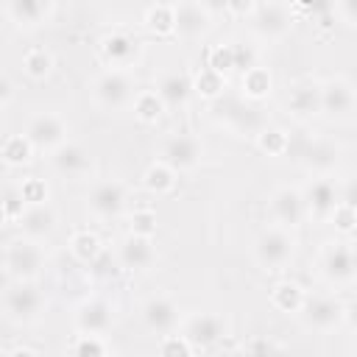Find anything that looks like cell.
I'll return each mask as SVG.
<instances>
[{
  "instance_id": "40",
  "label": "cell",
  "mask_w": 357,
  "mask_h": 357,
  "mask_svg": "<svg viewBox=\"0 0 357 357\" xmlns=\"http://www.w3.org/2000/svg\"><path fill=\"white\" fill-rule=\"evenodd\" d=\"M195 351L187 346V340L181 335H165L159 337V357H192Z\"/></svg>"
},
{
  "instance_id": "44",
  "label": "cell",
  "mask_w": 357,
  "mask_h": 357,
  "mask_svg": "<svg viewBox=\"0 0 357 357\" xmlns=\"http://www.w3.org/2000/svg\"><path fill=\"white\" fill-rule=\"evenodd\" d=\"M14 95H17L14 81L8 78V73H6V70H0V109H6V106L14 100Z\"/></svg>"
},
{
  "instance_id": "30",
  "label": "cell",
  "mask_w": 357,
  "mask_h": 357,
  "mask_svg": "<svg viewBox=\"0 0 357 357\" xmlns=\"http://www.w3.org/2000/svg\"><path fill=\"white\" fill-rule=\"evenodd\" d=\"M142 25L156 36H173V3H153L142 11Z\"/></svg>"
},
{
  "instance_id": "41",
  "label": "cell",
  "mask_w": 357,
  "mask_h": 357,
  "mask_svg": "<svg viewBox=\"0 0 357 357\" xmlns=\"http://www.w3.org/2000/svg\"><path fill=\"white\" fill-rule=\"evenodd\" d=\"M131 234L139 237H153L156 234V215L151 209H137L131 215Z\"/></svg>"
},
{
  "instance_id": "28",
  "label": "cell",
  "mask_w": 357,
  "mask_h": 357,
  "mask_svg": "<svg viewBox=\"0 0 357 357\" xmlns=\"http://www.w3.org/2000/svg\"><path fill=\"white\" fill-rule=\"evenodd\" d=\"M240 89H243V95L251 98V100H262V98H268L271 89H273L271 70H268V67H259V64L248 67V70L240 75Z\"/></svg>"
},
{
  "instance_id": "12",
  "label": "cell",
  "mask_w": 357,
  "mask_h": 357,
  "mask_svg": "<svg viewBox=\"0 0 357 357\" xmlns=\"http://www.w3.org/2000/svg\"><path fill=\"white\" fill-rule=\"evenodd\" d=\"M86 212L98 220H112L120 218L128 206V190L123 181L117 178H98L89 190H86Z\"/></svg>"
},
{
  "instance_id": "37",
  "label": "cell",
  "mask_w": 357,
  "mask_h": 357,
  "mask_svg": "<svg viewBox=\"0 0 357 357\" xmlns=\"http://www.w3.org/2000/svg\"><path fill=\"white\" fill-rule=\"evenodd\" d=\"M73 357H109L106 340L98 335H78L73 343Z\"/></svg>"
},
{
  "instance_id": "4",
  "label": "cell",
  "mask_w": 357,
  "mask_h": 357,
  "mask_svg": "<svg viewBox=\"0 0 357 357\" xmlns=\"http://www.w3.org/2000/svg\"><path fill=\"white\" fill-rule=\"evenodd\" d=\"M321 276L332 287H351L357 279V257L351 240H329L318 254Z\"/></svg>"
},
{
  "instance_id": "11",
  "label": "cell",
  "mask_w": 357,
  "mask_h": 357,
  "mask_svg": "<svg viewBox=\"0 0 357 357\" xmlns=\"http://www.w3.org/2000/svg\"><path fill=\"white\" fill-rule=\"evenodd\" d=\"M22 137L31 142L33 151L53 153L59 145H64L70 139V126L56 112H36L33 117H28Z\"/></svg>"
},
{
  "instance_id": "15",
  "label": "cell",
  "mask_w": 357,
  "mask_h": 357,
  "mask_svg": "<svg viewBox=\"0 0 357 357\" xmlns=\"http://www.w3.org/2000/svg\"><path fill=\"white\" fill-rule=\"evenodd\" d=\"M268 215H271V226H279V229H296L304 223L307 218V209H304V198H301V190L298 187H276L268 198Z\"/></svg>"
},
{
  "instance_id": "2",
  "label": "cell",
  "mask_w": 357,
  "mask_h": 357,
  "mask_svg": "<svg viewBox=\"0 0 357 357\" xmlns=\"http://www.w3.org/2000/svg\"><path fill=\"white\" fill-rule=\"evenodd\" d=\"M3 265L8 271V276H14V282H36L47 265L45 248L39 240H31L25 234L8 240L6 251H3Z\"/></svg>"
},
{
  "instance_id": "42",
  "label": "cell",
  "mask_w": 357,
  "mask_h": 357,
  "mask_svg": "<svg viewBox=\"0 0 357 357\" xmlns=\"http://www.w3.org/2000/svg\"><path fill=\"white\" fill-rule=\"evenodd\" d=\"M332 223H335V229L337 231H343V234H351L354 231V204H337V209H335V215H332Z\"/></svg>"
},
{
  "instance_id": "36",
  "label": "cell",
  "mask_w": 357,
  "mask_h": 357,
  "mask_svg": "<svg viewBox=\"0 0 357 357\" xmlns=\"http://www.w3.org/2000/svg\"><path fill=\"white\" fill-rule=\"evenodd\" d=\"M257 145L262 151H268L271 156H284L287 153V145H290V137L282 128H262L257 134Z\"/></svg>"
},
{
  "instance_id": "22",
  "label": "cell",
  "mask_w": 357,
  "mask_h": 357,
  "mask_svg": "<svg viewBox=\"0 0 357 357\" xmlns=\"http://www.w3.org/2000/svg\"><path fill=\"white\" fill-rule=\"evenodd\" d=\"M159 254L153 245V237H139V234H126L117 243V265L126 271H151L156 265Z\"/></svg>"
},
{
  "instance_id": "18",
  "label": "cell",
  "mask_w": 357,
  "mask_h": 357,
  "mask_svg": "<svg viewBox=\"0 0 357 357\" xmlns=\"http://www.w3.org/2000/svg\"><path fill=\"white\" fill-rule=\"evenodd\" d=\"M114 324V307L106 298H84L73 312V326L78 335H98L103 337Z\"/></svg>"
},
{
  "instance_id": "14",
  "label": "cell",
  "mask_w": 357,
  "mask_h": 357,
  "mask_svg": "<svg viewBox=\"0 0 357 357\" xmlns=\"http://www.w3.org/2000/svg\"><path fill=\"white\" fill-rule=\"evenodd\" d=\"M215 28V17L206 11L204 3L198 0H181L173 3V36L198 42Z\"/></svg>"
},
{
  "instance_id": "27",
  "label": "cell",
  "mask_w": 357,
  "mask_h": 357,
  "mask_svg": "<svg viewBox=\"0 0 357 357\" xmlns=\"http://www.w3.org/2000/svg\"><path fill=\"white\" fill-rule=\"evenodd\" d=\"M70 251H73V257L81 262V265H95L100 257H103V243H100V237L95 234V231H89V229H81V231H75L73 237H70Z\"/></svg>"
},
{
  "instance_id": "21",
  "label": "cell",
  "mask_w": 357,
  "mask_h": 357,
  "mask_svg": "<svg viewBox=\"0 0 357 357\" xmlns=\"http://www.w3.org/2000/svg\"><path fill=\"white\" fill-rule=\"evenodd\" d=\"M142 324L156 337L173 335L178 329V324H181V310L170 296H151L142 304Z\"/></svg>"
},
{
  "instance_id": "29",
  "label": "cell",
  "mask_w": 357,
  "mask_h": 357,
  "mask_svg": "<svg viewBox=\"0 0 357 357\" xmlns=\"http://www.w3.org/2000/svg\"><path fill=\"white\" fill-rule=\"evenodd\" d=\"M271 304L284 315H298V310L304 304V290L296 282H279L271 290Z\"/></svg>"
},
{
  "instance_id": "38",
  "label": "cell",
  "mask_w": 357,
  "mask_h": 357,
  "mask_svg": "<svg viewBox=\"0 0 357 357\" xmlns=\"http://www.w3.org/2000/svg\"><path fill=\"white\" fill-rule=\"evenodd\" d=\"M243 357H284L282 346L271 337H251L243 346Z\"/></svg>"
},
{
  "instance_id": "1",
  "label": "cell",
  "mask_w": 357,
  "mask_h": 357,
  "mask_svg": "<svg viewBox=\"0 0 357 357\" xmlns=\"http://www.w3.org/2000/svg\"><path fill=\"white\" fill-rule=\"evenodd\" d=\"M137 92H139L137 78L128 70H100L89 81V95H92L95 106L103 109V112H126V109H131Z\"/></svg>"
},
{
  "instance_id": "8",
  "label": "cell",
  "mask_w": 357,
  "mask_h": 357,
  "mask_svg": "<svg viewBox=\"0 0 357 357\" xmlns=\"http://www.w3.org/2000/svg\"><path fill=\"white\" fill-rule=\"evenodd\" d=\"M45 307H47V298H45V293L33 282H14L3 293L6 318L14 321V324H33V321H39Z\"/></svg>"
},
{
  "instance_id": "31",
  "label": "cell",
  "mask_w": 357,
  "mask_h": 357,
  "mask_svg": "<svg viewBox=\"0 0 357 357\" xmlns=\"http://www.w3.org/2000/svg\"><path fill=\"white\" fill-rule=\"evenodd\" d=\"M53 64H56L53 53H50L47 47H42V45L28 47V50L22 53V70H25V75H28V78H33V81L47 78V75H50V70H53Z\"/></svg>"
},
{
  "instance_id": "24",
  "label": "cell",
  "mask_w": 357,
  "mask_h": 357,
  "mask_svg": "<svg viewBox=\"0 0 357 357\" xmlns=\"http://www.w3.org/2000/svg\"><path fill=\"white\" fill-rule=\"evenodd\" d=\"M209 70H215L220 78L231 75L234 70L245 73L248 67H254V50L243 42H229V45H218L209 50V61H206Z\"/></svg>"
},
{
  "instance_id": "13",
  "label": "cell",
  "mask_w": 357,
  "mask_h": 357,
  "mask_svg": "<svg viewBox=\"0 0 357 357\" xmlns=\"http://www.w3.org/2000/svg\"><path fill=\"white\" fill-rule=\"evenodd\" d=\"M301 198H304L307 218L326 223V220H332V215L340 204V184L332 176H312V181L304 184Z\"/></svg>"
},
{
  "instance_id": "34",
  "label": "cell",
  "mask_w": 357,
  "mask_h": 357,
  "mask_svg": "<svg viewBox=\"0 0 357 357\" xmlns=\"http://www.w3.org/2000/svg\"><path fill=\"white\" fill-rule=\"evenodd\" d=\"M142 184H145L151 192H156V195H167V192L176 187V173H173L170 167H165L162 162H153V165L145 170Z\"/></svg>"
},
{
  "instance_id": "23",
  "label": "cell",
  "mask_w": 357,
  "mask_h": 357,
  "mask_svg": "<svg viewBox=\"0 0 357 357\" xmlns=\"http://www.w3.org/2000/svg\"><path fill=\"white\" fill-rule=\"evenodd\" d=\"M156 98L162 100L165 112H176V109H184L192 98V75L187 70H170V73H162L156 86H153Z\"/></svg>"
},
{
  "instance_id": "9",
  "label": "cell",
  "mask_w": 357,
  "mask_h": 357,
  "mask_svg": "<svg viewBox=\"0 0 357 357\" xmlns=\"http://www.w3.org/2000/svg\"><path fill=\"white\" fill-rule=\"evenodd\" d=\"M296 254V237L287 229L268 226L254 240V259L268 271H282Z\"/></svg>"
},
{
  "instance_id": "43",
  "label": "cell",
  "mask_w": 357,
  "mask_h": 357,
  "mask_svg": "<svg viewBox=\"0 0 357 357\" xmlns=\"http://www.w3.org/2000/svg\"><path fill=\"white\" fill-rule=\"evenodd\" d=\"M332 14H335L340 22H346L349 28H354V25H357V3H351V0L335 3V6H332Z\"/></svg>"
},
{
  "instance_id": "5",
  "label": "cell",
  "mask_w": 357,
  "mask_h": 357,
  "mask_svg": "<svg viewBox=\"0 0 357 357\" xmlns=\"http://www.w3.org/2000/svg\"><path fill=\"white\" fill-rule=\"evenodd\" d=\"M298 318L312 332H335L346 321V304L335 293H304Z\"/></svg>"
},
{
  "instance_id": "39",
  "label": "cell",
  "mask_w": 357,
  "mask_h": 357,
  "mask_svg": "<svg viewBox=\"0 0 357 357\" xmlns=\"http://www.w3.org/2000/svg\"><path fill=\"white\" fill-rule=\"evenodd\" d=\"M20 195H22V201H25V206L47 204V184H45L42 178H36V176L22 178V184H20Z\"/></svg>"
},
{
  "instance_id": "6",
  "label": "cell",
  "mask_w": 357,
  "mask_h": 357,
  "mask_svg": "<svg viewBox=\"0 0 357 357\" xmlns=\"http://www.w3.org/2000/svg\"><path fill=\"white\" fill-rule=\"evenodd\" d=\"M201 159H204V142L190 131H173L162 139L156 162H162L165 167H170L178 176V173L195 170L201 165Z\"/></svg>"
},
{
  "instance_id": "45",
  "label": "cell",
  "mask_w": 357,
  "mask_h": 357,
  "mask_svg": "<svg viewBox=\"0 0 357 357\" xmlns=\"http://www.w3.org/2000/svg\"><path fill=\"white\" fill-rule=\"evenodd\" d=\"M6 357H36V351L28 349V346H17V349H11Z\"/></svg>"
},
{
  "instance_id": "20",
  "label": "cell",
  "mask_w": 357,
  "mask_h": 357,
  "mask_svg": "<svg viewBox=\"0 0 357 357\" xmlns=\"http://www.w3.org/2000/svg\"><path fill=\"white\" fill-rule=\"evenodd\" d=\"M50 156V167H53V173L56 176H61V178H86L92 170H95V162H92V153L84 148V145H78V142H64V145H59L53 153H47Z\"/></svg>"
},
{
  "instance_id": "3",
  "label": "cell",
  "mask_w": 357,
  "mask_h": 357,
  "mask_svg": "<svg viewBox=\"0 0 357 357\" xmlns=\"http://www.w3.org/2000/svg\"><path fill=\"white\" fill-rule=\"evenodd\" d=\"M245 20L259 42H279L293 31L296 11L293 3H254Z\"/></svg>"
},
{
  "instance_id": "17",
  "label": "cell",
  "mask_w": 357,
  "mask_h": 357,
  "mask_svg": "<svg viewBox=\"0 0 357 357\" xmlns=\"http://www.w3.org/2000/svg\"><path fill=\"white\" fill-rule=\"evenodd\" d=\"M296 156L301 159V165L312 173V176H332L335 167L340 165V145L326 139V137H312L304 139L301 148L296 151Z\"/></svg>"
},
{
  "instance_id": "26",
  "label": "cell",
  "mask_w": 357,
  "mask_h": 357,
  "mask_svg": "<svg viewBox=\"0 0 357 357\" xmlns=\"http://www.w3.org/2000/svg\"><path fill=\"white\" fill-rule=\"evenodd\" d=\"M17 223H20V229H22L25 237L42 243V240H47L56 231L59 215H56V209L50 204H33V206H25V212L20 215Z\"/></svg>"
},
{
  "instance_id": "35",
  "label": "cell",
  "mask_w": 357,
  "mask_h": 357,
  "mask_svg": "<svg viewBox=\"0 0 357 357\" xmlns=\"http://www.w3.org/2000/svg\"><path fill=\"white\" fill-rule=\"evenodd\" d=\"M223 84H226V78H220L209 67H201V73L192 75V92H198L201 98H209V100H215V98L223 95Z\"/></svg>"
},
{
  "instance_id": "16",
  "label": "cell",
  "mask_w": 357,
  "mask_h": 357,
  "mask_svg": "<svg viewBox=\"0 0 357 357\" xmlns=\"http://www.w3.org/2000/svg\"><path fill=\"white\" fill-rule=\"evenodd\" d=\"M354 103V84L346 75H332L321 81V114H326L329 120H346L351 117Z\"/></svg>"
},
{
  "instance_id": "25",
  "label": "cell",
  "mask_w": 357,
  "mask_h": 357,
  "mask_svg": "<svg viewBox=\"0 0 357 357\" xmlns=\"http://www.w3.org/2000/svg\"><path fill=\"white\" fill-rule=\"evenodd\" d=\"M56 11V3L50 0H8L3 6V14L17 28H39L45 25Z\"/></svg>"
},
{
  "instance_id": "19",
  "label": "cell",
  "mask_w": 357,
  "mask_h": 357,
  "mask_svg": "<svg viewBox=\"0 0 357 357\" xmlns=\"http://www.w3.org/2000/svg\"><path fill=\"white\" fill-rule=\"evenodd\" d=\"M284 109L290 117L307 123L312 117L321 114V81L318 78H298L290 84V92H287V100H284Z\"/></svg>"
},
{
  "instance_id": "46",
  "label": "cell",
  "mask_w": 357,
  "mask_h": 357,
  "mask_svg": "<svg viewBox=\"0 0 357 357\" xmlns=\"http://www.w3.org/2000/svg\"><path fill=\"white\" fill-rule=\"evenodd\" d=\"M0 357H3V349H0Z\"/></svg>"
},
{
  "instance_id": "10",
  "label": "cell",
  "mask_w": 357,
  "mask_h": 357,
  "mask_svg": "<svg viewBox=\"0 0 357 357\" xmlns=\"http://www.w3.org/2000/svg\"><path fill=\"white\" fill-rule=\"evenodd\" d=\"M176 335H181L192 351H204L226 335V321L220 312H187L181 315Z\"/></svg>"
},
{
  "instance_id": "32",
  "label": "cell",
  "mask_w": 357,
  "mask_h": 357,
  "mask_svg": "<svg viewBox=\"0 0 357 357\" xmlns=\"http://www.w3.org/2000/svg\"><path fill=\"white\" fill-rule=\"evenodd\" d=\"M33 148H31V142L22 137V134H11L6 142H3V148H0V156H3V162L6 165H11V167H22V165H28L31 159H33Z\"/></svg>"
},
{
  "instance_id": "7",
  "label": "cell",
  "mask_w": 357,
  "mask_h": 357,
  "mask_svg": "<svg viewBox=\"0 0 357 357\" xmlns=\"http://www.w3.org/2000/svg\"><path fill=\"white\" fill-rule=\"evenodd\" d=\"M98 53H100V61L106 64V70H128V73H134V67L142 59V42L131 31L117 28V31H109V33L100 36Z\"/></svg>"
},
{
  "instance_id": "33",
  "label": "cell",
  "mask_w": 357,
  "mask_h": 357,
  "mask_svg": "<svg viewBox=\"0 0 357 357\" xmlns=\"http://www.w3.org/2000/svg\"><path fill=\"white\" fill-rule=\"evenodd\" d=\"M131 109H134L137 120H142V123H156L165 114V106H162V100L156 98L153 89H139L134 103H131Z\"/></svg>"
}]
</instances>
